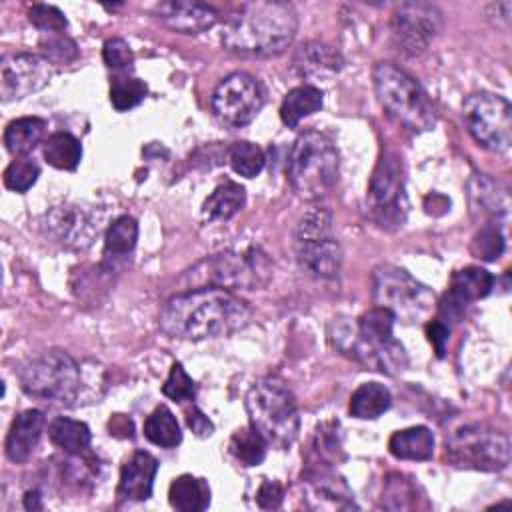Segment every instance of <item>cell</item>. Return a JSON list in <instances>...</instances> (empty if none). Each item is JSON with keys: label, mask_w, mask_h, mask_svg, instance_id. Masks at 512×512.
<instances>
[{"label": "cell", "mask_w": 512, "mask_h": 512, "mask_svg": "<svg viewBox=\"0 0 512 512\" xmlns=\"http://www.w3.org/2000/svg\"><path fill=\"white\" fill-rule=\"evenodd\" d=\"M250 306L226 288L202 286L172 296L158 318L160 330L178 340H208L248 326Z\"/></svg>", "instance_id": "1"}, {"label": "cell", "mask_w": 512, "mask_h": 512, "mask_svg": "<svg viewBox=\"0 0 512 512\" xmlns=\"http://www.w3.org/2000/svg\"><path fill=\"white\" fill-rule=\"evenodd\" d=\"M298 16L292 4L282 0L242 2L220 32L224 48L246 58H270L282 54L294 40Z\"/></svg>", "instance_id": "2"}, {"label": "cell", "mask_w": 512, "mask_h": 512, "mask_svg": "<svg viewBox=\"0 0 512 512\" xmlns=\"http://www.w3.org/2000/svg\"><path fill=\"white\" fill-rule=\"evenodd\" d=\"M394 324L396 318L390 310L374 306L358 320H334L328 334L344 356L370 370L396 376L406 368L408 358L404 346L394 338Z\"/></svg>", "instance_id": "3"}, {"label": "cell", "mask_w": 512, "mask_h": 512, "mask_svg": "<svg viewBox=\"0 0 512 512\" xmlns=\"http://www.w3.org/2000/svg\"><path fill=\"white\" fill-rule=\"evenodd\" d=\"M250 426L278 450L288 448L300 430L298 406L292 390L274 376L260 378L246 394Z\"/></svg>", "instance_id": "4"}, {"label": "cell", "mask_w": 512, "mask_h": 512, "mask_svg": "<svg viewBox=\"0 0 512 512\" xmlns=\"http://www.w3.org/2000/svg\"><path fill=\"white\" fill-rule=\"evenodd\" d=\"M338 166L334 142L322 132L308 130L294 140L288 152L286 176L300 198L318 200L334 188Z\"/></svg>", "instance_id": "5"}, {"label": "cell", "mask_w": 512, "mask_h": 512, "mask_svg": "<svg viewBox=\"0 0 512 512\" xmlns=\"http://www.w3.org/2000/svg\"><path fill=\"white\" fill-rule=\"evenodd\" d=\"M372 78L378 102L394 122L410 132L434 128V106L414 76L392 62H378Z\"/></svg>", "instance_id": "6"}, {"label": "cell", "mask_w": 512, "mask_h": 512, "mask_svg": "<svg viewBox=\"0 0 512 512\" xmlns=\"http://www.w3.org/2000/svg\"><path fill=\"white\" fill-rule=\"evenodd\" d=\"M18 380L28 396L50 406H72L82 386L80 366L64 350H48L32 358Z\"/></svg>", "instance_id": "7"}, {"label": "cell", "mask_w": 512, "mask_h": 512, "mask_svg": "<svg viewBox=\"0 0 512 512\" xmlns=\"http://www.w3.org/2000/svg\"><path fill=\"white\" fill-rule=\"evenodd\" d=\"M372 300L404 324L426 320L436 306L434 292L394 264H380L372 270Z\"/></svg>", "instance_id": "8"}, {"label": "cell", "mask_w": 512, "mask_h": 512, "mask_svg": "<svg viewBox=\"0 0 512 512\" xmlns=\"http://www.w3.org/2000/svg\"><path fill=\"white\" fill-rule=\"evenodd\" d=\"M296 260L316 278H334L342 266V250L334 234L332 214L324 206L308 208L294 232Z\"/></svg>", "instance_id": "9"}, {"label": "cell", "mask_w": 512, "mask_h": 512, "mask_svg": "<svg viewBox=\"0 0 512 512\" xmlns=\"http://www.w3.org/2000/svg\"><path fill=\"white\" fill-rule=\"evenodd\" d=\"M366 212L384 230H398L408 214L402 158L386 150L380 154L366 192Z\"/></svg>", "instance_id": "10"}, {"label": "cell", "mask_w": 512, "mask_h": 512, "mask_svg": "<svg viewBox=\"0 0 512 512\" xmlns=\"http://www.w3.org/2000/svg\"><path fill=\"white\" fill-rule=\"evenodd\" d=\"M446 458L456 468L498 472L510 464V440L490 426L468 424L446 440Z\"/></svg>", "instance_id": "11"}, {"label": "cell", "mask_w": 512, "mask_h": 512, "mask_svg": "<svg viewBox=\"0 0 512 512\" xmlns=\"http://www.w3.org/2000/svg\"><path fill=\"white\" fill-rule=\"evenodd\" d=\"M462 120L482 148L496 154L510 150L512 108L506 98L494 92H472L462 104Z\"/></svg>", "instance_id": "12"}, {"label": "cell", "mask_w": 512, "mask_h": 512, "mask_svg": "<svg viewBox=\"0 0 512 512\" xmlns=\"http://www.w3.org/2000/svg\"><path fill=\"white\" fill-rule=\"evenodd\" d=\"M204 266L208 282L226 290H258L272 278V262L258 246L220 252L206 260Z\"/></svg>", "instance_id": "13"}, {"label": "cell", "mask_w": 512, "mask_h": 512, "mask_svg": "<svg viewBox=\"0 0 512 512\" xmlns=\"http://www.w3.org/2000/svg\"><path fill=\"white\" fill-rule=\"evenodd\" d=\"M264 104L260 82L248 72H232L212 92V110L216 118L232 128L250 124Z\"/></svg>", "instance_id": "14"}, {"label": "cell", "mask_w": 512, "mask_h": 512, "mask_svg": "<svg viewBox=\"0 0 512 512\" xmlns=\"http://www.w3.org/2000/svg\"><path fill=\"white\" fill-rule=\"evenodd\" d=\"M442 30V12L428 2H404L390 20L392 42L404 56L422 54Z\"/></svg>", "instance_id": "15"}, {"label": "cell", "mask_w": 512, "mask_h": 512, "mask_svg": "<svg viewBox=\"0 0 512 512\" xmlns=\"http://www.w3.org/2000/svg\"><path fill=\"white\" fill-rule=\"evenodd\" d=\"M54 64L40 54H8L0 64V96L4 102L22 100L46 88L54 76Z\"/></svg>", "instance_id": "16"}, {"label": "cell", "mask_w": 512, "mask_h": 512, "mask_svg": "<svg viewBox=\"0 0 512 512\" xmlns=\"http://www.w3.org/2000/svg\"><path fill=\"white\" fill-rule=\"evenodd\" d=\"M46 232L62 246L82 250L92 244L98 234V222L80 206H56L46 214Z\"/></svg>", "instance_id": "17"}, {"label": "cell", "mask_w": 512, "mask_h": 512, "mask_svg": "<svg viewBox=\"0 0 512 512\" xmlns=\"http://www.w3.org/2000/svg\"><path fill=\"white\" fill-rule=\"evenodd\" d=\"M154 16L174 32L200 34L218 22V12L210 4L196 0H166L154 6Z\"/></svg>", "instance_id": "18"}, {"label": "cell", "mask_w": 512, "mask_h": 512, "mask_svg": "<svg viewBox=\"0 0 512 512\" xmlns=\"http://www.w3.org/2000/svg\"><path fill=\"white\" fill-rule=\"evenodd\" d=\"M306 498L312 508H358L348 484L328 468H316L306 476Z\"/></svg>", "instance_id": "19"}, {"label": "cell", "mask_w": 512, "mask_h": 512, "mask_svg": "<svg viewBox=\"0 0 512 512\" xmlns=\"http://www.w3.org/2000/svg\"><path fill=\"white\" fill-rule=\"evenodd\" d=\"M158 472V460L144 450L132 454V458L122 466L118 480V496L122 500L142 502L152 496L154 478Z\"/></svg>", "instance_id": "20"}, {"label": "cell", "mask_w": 512, "mask_h": 512, "mask_svg": "<svg viewBox=\"0 0 512 512\" xmlns=\"http://www.w3.org/2000/svg\"><path fill=\"white\" fill-rule=\"evenodd\" d=\"M44 426H46V416L42 410L30 408L20 412L14 418L6 436V444H4L6 456L16 464L26 462L32 456L34 448L38 446Z\"/></svg>", "instance_id": "21"}, {"label": "cell", "mask_w": 512, "mask_h": 512, "mask_svg": "<svg viewBox=\"0 0 512 512\" xmlns=\"http://www.w3.org/2000/svg\"><path fill=\"white\" fill-rule=\"evenodd\" d=\"M292 64L300 76L330 78L340 72L342 56L324 42H306L296 50Z\"/></svg>", "instance_id": "22"}, {"label": "cell", "mask_w": 512, "mask_h": 512, "mask_svg": "<svg viewBox=\"0 0 512 512\" xmlns=\"http://www.w3.org/2000/svg\"><path fill=\"white\" fill-rule=\"evenodd\" d=\"M468 196L472 210L480 212L488 222H496L500 216L508 214L510 204L506 190L486 174H474L470 178Z\"/></svg>", "instance_id": "23"}, {"label": "cell", "mask_w": 512, "mask_h": 512, "mask_svg": "<svg viewBox=\"0 0 512 512\" xmlns=\"http://www.w3.org/2000/svg\"><path fill=\"white\" fill-rule=\"evenodd\" d=\"M494 288V276L480 266H466L452 274L448 296L468 306L474 300L488 296Z\"/></svg>", "instance_id": "24"}, {"label": "cell", "mask_w": 512, "mask_h": 512, "mask_svg": "<svg viewBox=\"0 0 512 512\" xmlns=\"http://www.w3.org/2000/svg\"><path fill=\"white\" fill-rule=\"evenodd\" d=\"M388 450L398 460H430L434 454V436L426 426L404 428L390 436Z\"/></svg>", "instance_id": "25"}, {"label": "cell", "mask_w": 512, "mask_h": 512, "mask_svg": "<svg viewBox=\"0 0 512 512\" xmlns=\"http://www.w3.org/2000/svg\"><path fill=\"white\" fill-rule=\"evenodd\" d=\"M246 202V192L240 184L232 182V180H224L222 184H218L212 194L204 200L202 204V216L208 222H216V220H230L232 216H236Z\"/></svg>", "instance_id": "26"}, {"label": "cell", "mask_w": 512, "mask_h": 512, "mask_svg": "<svg viewBox=\"0 0 512 512\" xmlns=\"http://www.w3.org/2000/svg\"><path fill=\"white\" fill-rule=\"evenodd\" d=\"M168 502L180 512H200L210 504V488L202 478L182 474L172 480L168 490Z\"/></svg>", "instance_id": "27"}, {"label": "cell", "mask_w": 512, "mask_h": 512, "mask_svg": "<svg viewBox=\"0 0 512 512\" xmlns=\"http://www.w3.org/2000/svg\"><path fill=\"white\" fill-rule=\"evenodd\" d=\"M324 104V94L312 84H302L292 88L280 106V118L286 126H296L302 118L318 112Z\"/></svg>", "instance_id": "28"}, {"label": "cell", "mask_w": 512, "mask_h": 512, "mask_svg": "<svg viewBox=\"0 0 512 512\" xmlns=\"http://www.w3.org/2000/svg\"><path fill=\"white\" fill-rule=\"evenodd\" d=\"M392 404L390 390L380 382H364L350 396V414L360 420H374L382 416Z\"/></svg>", "instance_id": "29"}, {"label": "cell", "mask_w": 512, "mask_h": 512, "mask_svg": "<svg viewBox=\"0 0 512 512\" xmlns=\"http://www.w3.org/2000/svg\"><path fill=\"white\" fill-rule=\"evenodd\" d=\"M46 120L38 116H24L12 120L4 130V144L10 154L26 156L44 138Z\"/></svg>", "instance_id": "30"}, {"label": "cell", "mask_w": 512, "mask_h": 512, "mask_svg": "<svg viewBox=\"0 0 512 512\" xmlns=\"http://www.w3.org/2000/svg\"><path fill=\"white\" fill-rule=\"evenodd\" d=\"M48 436L60 450H64L70 456H80L92 440L88 424L66 416H58L50 422Z\"/></svg>", "instance_id": "31"}, {"label": "cell", "mask_w": 512, "mask_h": 512, "mask_svg": "<svg viewBox=\"0 0 512 512\" xmlns=\"http://www.w3.org/2000/svg\"><path fill=\"white\" fill-rule=\"evenodd\" d=\"M42 156L58 170H76L82 160V146L70 132H54L42 142Z\"/></svg>", "instance_id": "32"}, {"label": "cell", "mask_w": 512, "mask_h": 512, "mask_svg": "<svg viewBox=\"0 0 512 512\" xmlns=\"http://www.w3.org/2000/svg\"><path fill=\"white\" fill-rule=\"evenodd\" d=\"M138 240V222L124 214L118 216L106 230L104 236V262L128 256Z\"/></svg>", "instance_id": "33"}, {"label": "cell", "mask_w": 512, "mask_h": 512, "mask_svg": "<svg viewBox=\"0 0 512 512\" xmlns=\"http://www.w3.org/2000/svg\"><path fill=\"white\" fill-rule=\"evenodd\" d=\"M144 436L162 448H176L182 440V432L176 416L170 408L158 406L144 422Z\"/></svg>", "instance_id": "34"}, {"label": "cell", "mask_w": 512, "mask_h": 512, "mask_svg": "<svg viewBox=\"0 0 512 512\" xmlns=\"http://www.w3.org/2000/svg\"><path fill=\"white\" fill-rule=\"evenodd\" d=\"M266 446V440L252 426L238 428L228 442L230 454L242 466H258L266 456Z\"/></svg>", "instance_id": "35"}, {"label": "cell", "mask_w": 512, "mask_h": 512, "mask_svg": "<svg viewBox=\"0 0 512 512\" xmlns=\"http://www.w3.org/2000/svg\"><path fill=\"white\" fill-rule=\"evenodd\" d=\"M146 94H148L146 82L128 74H118L110 82V102L118 112H126L138 106Z\"/></svg>", "instance_id": "36"}, {"label": "cell", "mask_w": 512, "mask_h": 512, "mask_svg": "<svg viewBox=\"0 0 512 512\" xmlns=\"http://www.w3.org/2000/svg\"><path fill=\"white\" fill-rule=\"evenodd\" d=\"M228 162L232 170L244 178H254L262 172L266 156L264 150L252 142H234L228 148Z\"/></svg>", "instance_id": "37"}, {"label": "cell", "mask_w": 512, "mask_h": 512, "mask_svg": "<svg viewBox=\"0 0 512 512\" xmlns=\"http://www.w3.org/2000/svg\"><path fill=\"white\" fill-rule=\"evenodd\" d=\"M382 506L388 510H410L416 506V488L400 474H390L382 492Z\"/></svg>", "instance_id": "38"}, {"label": "cell", "mask_w": 512, "mask_h": 512, "mask_svg": "<svg viewBox=\"0 0 512 512\" xmlns=\"http://www.w3.org/2000/svg\"><path fill=\"white\" fill-rule=\"evenodd\" d=\"M40 176L38 164L30 156H16L4 170V184L14 192H26Z\"/></svg>", "instance_id": "39"}, {"label": "cell", "mask_w": 512, "mask_h": 512, "mask_svg": "<svg viewBox=\"0 0 512 512\" xmlns=\"http://www.w3.org/2000/svg\"><path fill=\"white\" fill-rule=\"evenodd\" d=\"M474 256L482 260H496L504 252V234L500 232L496 222H486L472 240Z\"/></svg>", "instance_id": "40"}, {"label": "cell", "mask_w": 512, "mask_h": 512, "mask_svg": "<svg viewBox=\"0 0 512 512\" xmlns=\"http://www.w3.org/2000/svg\"><path fill=\"white\" fill-rule=\"evenodd\" d=\"M162 394L178 404L192 402L196 398V384L184 370L180 362H174L170 368V374L162 386Z\"/></svg>", "instance_id": "41"}, {"label": "cell", "mask_w": 512, "mask_h": 512, "mask_svg": "<svg viewBox=\"0 0 512 512\" xmlns=\"http://www.w3.org/2000/svg\"><path fill=\"white\" fill-rule=\"evenodd\" d=\"M40 46L52 64H68L78 56L76 44L66 36V32L42 34Z\"/></svg>", "instance_id": "42"}, {"label": "cell", "mask_w": 512, "mask_h": 512, "mask_svg": "<svg viewBox=\"0 0 512 512\" xmlns=\"http://www.w3.org/2000/svg\"><path fill=\"white\" fill-rule=\"evenodd\" d=\"M28 20L42 32V34H50V32H64L68 26V20L64 16L62 10H58L56 6L50 4H34L28 10Z\"/></svg>", "instance_id": "43"}, {"label": "cell", "mask_w": 512, "mask_h": 512, "mask_svg": "<svg viewBox=\"0 0 512 512\" xmlns=\"http://www.w3.org/2000/svg\"><path fill=\"white\" fill-rule=\"evenodd\" d=\"M102 58H104V64L116 72H128L132 70V64H134V54L128 42L122 38L106 40L102 48Z\"/></svg>", "instance_id": "44"}, {"label": "cell", "mask_w": 512, "mask_h": 512, "mask_svg": "<svg viewBox=\"0 0 512 512\" xmlns=\"http://www.w3.org/2000/svg\"><path fill=\"white\" fill-rule=\"evenodd\" d=\"M284 500V488L276 480H264L256 492V502L264 510H274Z\"/></svg>", "instance_id": "45"}, {"label": "cell", "mask_w": 512, "mask_h": 512, "mask_svg": "<svg viewBox=\"0 0 512 512\" xmlns=\"http://www.w3.org/2000/svg\"><path fill=\"white\" fill-rule=\"evenodd\" d=\"M426 336H428V342L434 346V352L438 358L444 356L446 352V342H448V336H450V326L446 322H442L440 318H434L426 324Z\"/></svg>", "instance_id": "46"}, {"label": "cell", "mask_w": 512, "mask_h": 512, "mask_svg": "<svg viewBox=\"0 0 512 512\" xmlns=\"http://www.w3.org/2000/svg\"><path fill=\"white\" fill-rule=\"evenodd\" d=\"M186 422H188L190 430H192L196 436H200V438H206V436H210V434L214 432V424H212V422L208 420V416H206L202 410H198L196 406L188 412Z\"/></svg>", "instance_id": "47"}, {"label": "cell", "mask_w": 512, "mask_h": 512, "mask_svg": "<svg viewBox=\"0 0 512 512\" xmlns=\"http://www.w3.org/2000/svg\"><path fill=\"white\" fill-rule=\"evenodd\" d=\"M488 16H496V24L508 28L510 22V12H512V2H492L486 8Z\"/></svg>", "instance_id": "48"}, {"label": "cell", "mask_w": 512, "mask_h": 512, "mask_svg": "<svg viewBox=\"0 0 512 512\" xmlns=\"http://www.w3.org/2000/svg\"><path fill=\"white\" fill-rule=\"evenodd\" d=\"M24 506L28 510H40L42 508V502H40V492L38 490H28L24 494Z\"/></svg>", "instance_id": "49"}]
</instances>
